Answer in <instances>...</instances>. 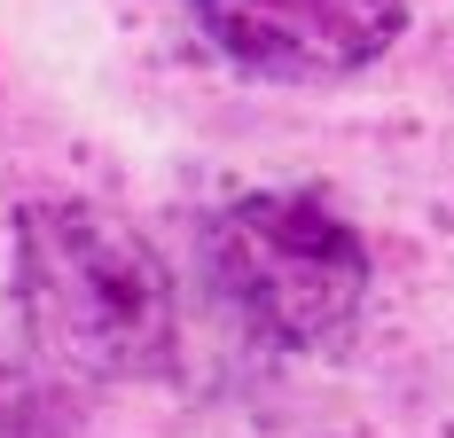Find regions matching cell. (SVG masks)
Returning a JSON list of instances; mask_svg holds the SVG:
<instances>
[{
  "mask_svg": "<svg viewBox=\"0 0 454 438\" xmlns=\"http://www.w3.org/2000/svg\"><path fill=\"white\" fill-rule=\"evenodd\" d=\"M16 306L32 345L71 376L134 384L173 360V274L94 204H32L16 219Z\"/></svg>",
  "mask_w": 454,
  "mask_h": 438,
  "instance_id": "cell-1",
  "label": "cell"
},
{
  "mask_svg": "<svg viewBox=\"0 0 454 438\" xmlns=\"http://www.w3.org/2000/svg\"><path fill=\"white\" fill-rule=\"evenodd\" d=\"M204 274L220 306L282 352L337 345L368 306V243L298 188L227 204L204 227Z\"/></svg>",
  "mask_w": 454,
  "mask_h": 438,
  "instance_id": "cell-2",
  "label": "cell"
},
{
  "mask_svg": "<svg viewBox=\"0 0 454 438\" xmlns=\"http://www.w3.org/2000/svg\"><path fill=\"white\" fill-rule=\"evenodd\" d=\"M204 40L251 79H353L400 40L408 0H196Z\"/></svg>",
  "mask_w": 454,
  "mask_h": 438,
  "instance_id": "cell-3",
  "label": "cell"
}]
</instances>
